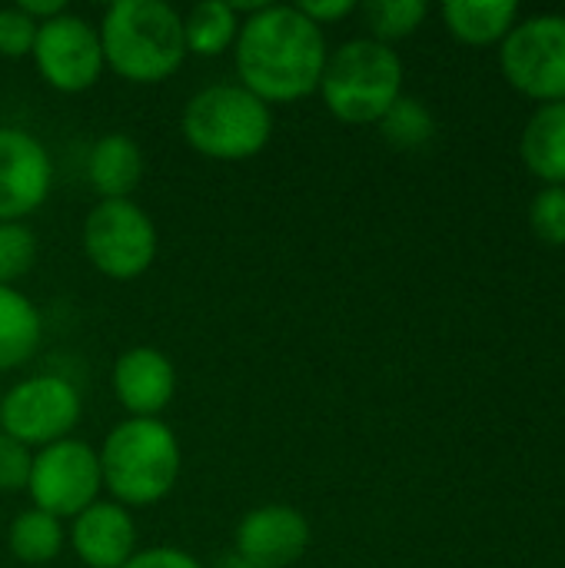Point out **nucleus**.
Returning <instances> with one entry per match:
<instances>
[{
    "label": "nucleus",
    "instance_id": "nucleus-21",
    "mask_svg": "<svg viewBox=\"0 0 565 568\" xmlns=\"http://www.w3.org/2000/svg\"><path fill=\"white\" fill-rule=\"evenodd\" d=\"M376 126H380L383 140L393 143L396 150H420L436 133V120H433L430 106L406 93L383 113V120Z\"/></svg>",
    "mask_w": 565,
    "mask_h": 568
},
{
    "label": "nucleus",
    "instance_id": "nucleus-27",
    "mask_svg": "<svg viewBox=\"0 0 565 568\" xmlns=\"http://www.w3.org/2000/svg\"><path fill=\"white\" fill-rule=\"evenodd\" d=\"M123 568H206L193 552L180 549V546H150V549H137V556Z\"/></svg>",
    "mask_w": 565,
    "mask_h": 568
},
{
    "label": "nucleus",
    "instance_id": "nucleus-4",
    "mask_svg": "<svg viewBox=\"0 0 565 568\" xmlns=\"http://www.w3.org/2000/svg\"><path fill=\"white\" fill-rule=\"evenodd\" d=\"M180 133L206 160L243 163L270 146L273 106L240 83H210L183 103Z\"/></svg>",
    "mask_w": 565,
    "mask_h": 568
},
{
    "label": "nucleus",
    "instance_id": "nucleus-9",
    "mask_svg": "<svg viewBox=\"0 0 565 568\" xmlns=\"http://www.w3.org/2000/svg\"><path fill=\"white\" fill-rule=\"evenodd\" d=\"M500 63L506 80L539 100V103H565V17L539 13L506 33L500 47Z\"/></svg>",
    "mask_w": 565,
    "mask_h": 568
},
{
    "label": "nucleus",
    "instance_id": "nucleus-7",
    "mask_svg": "<svg viewBox=\"0 0 565 568\" xmlns=\"http://www.w3.org/2000/svg\"><path fill=\"white\" fill-rule=\"evenodd\" d=\"M83 416L80 389L57 373H37L17 379L0 396V433L23 443L27 449H43L70 439Z\"/></svg>",
    "mask_w": 565,
    "mask_h": 568
},
{
    "label": "nucleus",
    "instance_id": "nucleus-25",
    "mask_svg": "<svg viewBox=\"0 0 565 568\" xmlns=\"http://www.w3.org/2000/svg\"><path fill=\"white\" fill-rule=\"evenodd\" d=\"M37 27L17 3L13 7H0V57L3 60H23L33 50L37 40Z\"/></svg>",
    "mask_w": 565,
    "mask_h": 568
},
{
    "label": "nucleus",
    "instance_id": "nucleus-15",
    "mask_svg": "<svg viewBox=\"0 0 565 568\" xmlns=\"http://www.w3.org/2000/svg\"><path fill=\"white\" fill-rule=\"evenodd\" d=\"M147 160L130 133H103L87 153V183L100 200H133Z\"/></svg>",
    "mask_w": 565,
    "mask_h": 568
},
{
    "label": "nucleus",
    "instance_id": "nucleus-18",
    "mask_svg": "<svg viewBox=\"0 0 565 568\" xmlns=\"http://www.w3.org/2000/svg\"><path fill=\"white\" fill-rule=\"evenodd\" d=\"M519 7L513 0H450L443 3V20L450 33L470 47L503 43L516 27Z\"/></svg>",
    "mask_w": 565,
    "mask_h": 568
},
{
    "label": "nucleus",
    "instance_id": "nucleus-22",
    "mask_svg": "<svg viewBox=\"0 0 565 568\" xmlns=\"http://www.w3.org/2000/svg\"><path fill=\"white\" fill-rule=\"evenodd\" d=\"M360 10L370 27V37L380 43H390V47H393V40L413 37L430 13V7L423 0H370Z\"/></svg>",
    "mask_w": 565,
    "mask_h": 568
},
{
    "label": "nucleus",
    "instance_id": "nucleus-23",
    "mask_svg": "<svg viewBox=\"0 0 565 568\" xmlns=\"http://www.w3.org/2000/svg\"><path fill=\"white\" fill-rule=\"evenodd\" d=\"M37 263V233L27 223H0V286H17Z\"/></svg>",
    "mask_w": 565,
    "mask_h": 568
},
{
    "label": "nucleus",
    "instance_id": "nucleus-17",
    "mask_svg": "<svg viewBox=\"0 0 565 568\" xmlns=\"http://www.w3.org/2000/svg\"><path fill=\"white\" fill-rule=\"evenodd\" d=\"M43 343V316L17 286H0V373L27 366Z\"/></svg>",
    "mask_w": 565,
    "mask_h": 568
},
{
    "label": "nucleus",
    "instance_id": "nucleus-14",
    "mask_svg": "<svg viewBox=\"0 0 565 568\" xmlns=\"http://www.w3.org/2000/svg\"><path fill=\"white\" fill-rule=\"evenodd\" d=\"M110 383L130 419H160L176 396V366L157 346H130L113 359Z\"/></svg>",
    "mask_w": 565,
    "mask_h": 568
},
{
    "label": "nucleus",
    "instance_id": "nucleus-12",
    "mask_svg": "<svg viewBox=\"0 0 565 568\" xmlns=\"http://www.w3.org/2000/svg\"><path fill=\"white\" fill-rule=\"evenodd\" d=\"M310 523L286 503L250 509L233 529V552L253 568L296 566L310 549Z\"/></svg>",
    "mask_w": 565,
    "mask_h": 568
},
{
    "label": "nucleus",
    "instance_id": "nucleus-11",
    "mask_svg": "<svg viewBox=\"0 0 565 568\" xmlns=\"http://www.w3.org/2000/svg\"><path fill=\"white\" fill-rule=\"evenodd\" d=\"M53 190L50 150L20 126H0V223H27Z\"/></svg>",
    "mask_w": 565,
    "mask_h": 568
},
{
    "label": "nucleus",
    "instance_id": "nucleus-20",
    "mask_svg": "<svg viewBox=\"0 0 565 568\" xmlns=\"http://www.w3.org/2000/svg\"><path fill=\"white\" fill-rule=\"evenodd\" d=\"M67 546V529L60 519L40 509H23L7 529V549L23 566H50Z\"/></svg>",
    "mask_w": 565,
    "mask_h": 568
},
{
    "label": "nucleus",
    "instance_id": "nucleus-8",
    "mask_svg": "<svg viewBox=\"0 0 565 568\" xmlns=\"http://www.w3.org/2000/svg\"><path fill=\"white\" fill-rule=\"evenodd\" d=\"M103 493L100 456L83 439H60L33 453L27 496L30 506L50 513L53 519H73L93 506Z\"/></svg>",
    "mask_w": 565,
    "mask_h": 568
},
{
    "label": "nucleus",
    "instance_id": "nucleus-19",
    "mask_svg": "<svg viewBox=\"0 0 565 568\" xmlns=\"http://www.w3.org/2000/svg\"><path fill=\"white\" fill-rule=\"evenodd\" d=\"M240 10L236 3L226 0H200L183 13V40H186V53L193 57H220L230 53L236 37H240Z\"/></svg>",
    "mask_w": 565,
    "mask_h": 568
},
{
    "label": "nucleus",
    "instance_id": "nucleus-26",
    "mask_svg": "<svg viewBox=\"0 0 565 568\" xmlns=\"http://www.w3.org/2000/svg\"><path fill=\"white\" fill-rule=\"evenodd\" d=\"M33 449L0 433V493H27Z\"/></svg>",
    "mask_w": 565,
    "mask_h": 568
},
{
    "label": "nucleus",
    "instance_id": "nucleus-29",
    "mask_svg": "<svg viewBox=\"0 0 565 568\" xmlns=\"http://www.w3.org/2000/svg\"><path fill=\"white\" fill-rule=\"evenodd\" d=\"M33 23H47V20H53V17H60L63 10H70L63 0H20L17 3Z\"/></svg>",
    "mask_w": 565,
    "mask_h": 568
},
{
    "label": "nucleus",
    "instance_id": "nucleus-30",
    "mask_svg": "<svg viewBox=\"0 0 565 568\" xmlns=\"http://www.w3.org/2000/svg\"><path fill=\"white\" fill-rule=\"evenodd\" d=\"M213 568H253V566H250L246 559H240V556H236V552L230 549L226 556H220V559H216V566H213Z\"/></svg>",
    "mask_w": 565,
    "mask_h": 568
},
{
    "label": "nucleus",
    "instance_id": "nucleus-3",
    "mask_svg": "<svg viewBox=\"0 0 565 568\" xmlns=\"http://www.w3.org/2000/svg\"><path fill=\"white\" fill-rule=\"evenodd\" d=\"M97 456L107 499L130 513L163 503L183 469L180 439L163 419L127 416L107 433Z\"/></svg>",
    "mask_w": 565,
    "mask_h": 568
},
{
    "label": "nucleus",
    "instance_id": "nucleus-5",
    "mask_svg": "<svg viewBox=\"0 0 565 568\" xmlns=\"http://www.w3.org/2000/svg\"><path fill=\"white\" fill-rule=\"evenodd\" d=\"M403 60L390 43L353 37L330 50L316 93L340 123L366 126L380 123L383 113L403 97Z\"/></svg>",
    "mask_w": 565,
    "mask_h": 568
},
{
    "label": "nucleus",
    "instance_id": "nucleus-1",
    "mask_svg": "<svg viewBox=\"0 0 565 568\" xmlns=\"http://www.w3.org/2000/svg\"><path fill=\"white\" fill-rule=\"evenodd\" d=\"M326 57V33L296 3H260L243 17L233 43L236 83L270 106L313 97Z\"/></svg>",
    "mask_w": 565,
    "mask_h": 568
},
{
    "label": "nucleus",
    "instance_id": "nucleus-16",
    "mask_svg": "<svg viewBox=\"0 0 565 568\" xmlns=\"http://www.w3.org/2000/svg\"><path fill=\"white\" fill-rule=\"evenodd\" d=\"M519 153L546 186H565V103H543L529 116Z\"/></svg>",
    "mask_w": 565,
    "mask_h": 568
},
{
    "label": "nucleus",
    "instance_id": "nucleus-24",
    "mask_svg": "<svg viewBox=\"0 0 565 568\" xmlns=\"http://www.w3.org/2000/svg\"><path fill=\"white\" fill-rule=\"evenodd\" d=\"M529 226L543 243L565 246V186H543L536 193L529 206Z\"/></svg>",
    "mask_w": 565,
    "mask_h": 568
},
{
    "label": "nucleus",
    "instance_id": "nucleus-28",
    "mask_svg": "<svg viewBox=\"0 0 565 568\" xmlns=\"http://www.w3.org/2000/svg\"><path fill=\"white\" fill-rule=\"evenodd\" d=\"M296 7H300V13H303L306 20H313L320 30H326V27L346 20L350 13H356V3H353V0H310V3H296Z\"/></svg>",
    "mask_w": 565,
    "mask_h": 568
},
{
    "label": "nucleus",
    "instance_id": "nucleus-6",
    "mask_svg": "<svg viewBox=\"0 0 565 568\" xmlns=\"http://www.w3.org/2000/svg\"><path fill=\"white\" fill-rule=\"evenodd\" d=\"M80 246L100 276L130 283L157 263L160 233L137 200H97L83 216Z\"/></svg>",
    "mask_w": 565,
    "mask_h": 568
},
{
    "label": "nucleus",
    "instance_id": "nucleus-13",
    "mask_svg": "<svg viewBox=\"0 0 565 568\" xmlns=\"http://www.w3.org/2000/svg\"><path fill=\"white\" fill-rule=\"evenodd\" d=\"M67 546L87 568H123L140 549L137 519L113 499H97L70 519Z\"/></svg>",
    "mask_w": 565,
    "mask_h": 568
},
{
    "label": "nucleus",
    "instance_id": "nucleus-10",
    "mask_svg": "<svg viewBox=\"0 0 565 568\" xmlns=\"http://www.w3.org/2000/svg\"><path fill=\"white\" fill-rule=\"evenodd\" d=\"M30 60L50 90L70 97L97 87L107 70L97 23L73 10H63L60 17L37 27Z\"/></svg>",
    "mask_w": 565,
    "mask_h": 568
},
{
    "label": "nucleus",
    "instance_id": "nucleus-2",
    "mask_svg": "<svg viewBox=\"0 0 565 568\" xmlns=\"http://www.w3.org/2000/svg\"><path fill=\"white\" fill-rule=\"evenodd\" d=\"M97 30L107 70L127 83H163L190 57L183 13L163 0H113Z\"/></svg>",
    "mask_w": 565,
    "mask_h": 568
}]
</instances>
